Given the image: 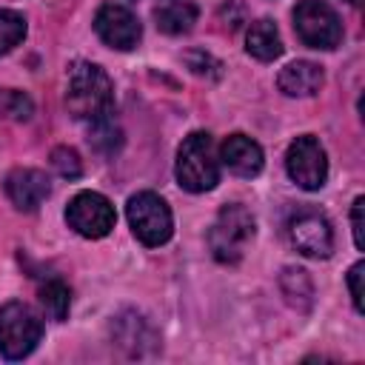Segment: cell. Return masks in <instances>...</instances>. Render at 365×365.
Wrapping results in <instances>:
<instances>
[{
  "instance_id": "17",
  "label": "cell",
  "mask_w": 365,
  "mask_h": 365,
  "mask_svg": "<svg viewBox=\"0 0 365 365\" xmlns=\"http://www.w3.org/2000/svg\"><path fill=\"white\" fill-rule=\"evenodd\" d=\"M37 299H40L43 311L48 314V319L63 322L68 317V308H71V288L60 277H48L46 282H40Z\"/></svg>"
},
{
  "instance_id": "15",
  "label": "cell",
  "mask_w": 365,
  "mask_h": 365,
  "mask_svg": "<svg viewBox=\"0 0 365 365\" xmlns=\"http://www.w3.org/2000/svg\"><path fill=\"white\" fill-rule=\"evenodd\" d=\"M197 3L194 0H157L154 3V20L157 29L165 34H185L197 23Z\"/></svg>"
},
{
  "instance_id": "8",
  "label": "cell",
  "mask_w": 365,
  "mask_h": 365,
  "mask_svg": "<svg viewBox=\"0 0 365 365\" xmlns=\"http://www.w3.org/2000/svg\"><path fill=\"white\" fill-rule=\"evenodd\" d=\"M285 171L305 191H317V188L325 185V180H328V157H325V148L319 145V140L314 134H302L288 145Z\"/></svg>"
},
{
  "instance_id": "1",
  "label": "cell",
  "mask_w": 365,
  "mask_h": 365,
  "mask_svg": "<svg viewBox=\"0 0 365 365\" xmlns=\"http://www.w3.org/2000/svg\"><path fill=\"white\" fill-rule=\"evenodd\" d=\"M66 108L74 120L83 123H100L114 114V86L97 63L77 60L68 66Z\"/></svg>"
},
{
  "instance_id": "25",
  "label": "cell",
  "mask_w": 365,
  "mask_h": 365,
  "mask_svg": "<svg viewBox=\"0 0 365 365\" xmlns=\"http://www.w3.org/2000/svg\"><path fill=\"white\" fill-rule=\"evenodd\" d=\"M362 205H365V197H356V200H354V208H351V225H354V242H356V248H359V251L365 248V234H362Z\"/></svg>"
},
{
  "instance_id": "14",
  "label": "cell",
  "mask_w": 365,
  "mask_h": 365,
  "mask_svg": "<svg viewBox=\"0 0 365 365\" xmlns=\"http://www.w3.org/2000/svg\"><path fill=\"white\" fill-rule=\"evenodd\" d=\"M114 339H117V345L128 348L131 356H143V354H145L143 345H148V348L157 345V334H154L151 325H148L140 314H134V311H128V314H123V317L114 319Z\"/></svg>"
},
{
  "instance_id": "24",
  "label": "cell",
  "mask_w": 365,
  "mask_h": 365,
  "mask_svg": "<svg viewBox=\"0 0 365 365\" xmlns=\"http://www.w3.org/2000/svg\"><path fill=\"white\" fill-rule=\"evenodd\" d=\"M362 271H365V262H356L351 271H348V288H351V299H354V308L362 314Z\"/></svg>"
},
{
  "instance_id": "5",
  "label": "cell",
  "mask_w": 365,
  "mask_h": 365,
  "mask_svg": "<svg viewBox=\"0 0 365 365\" xmlns=\"http://www.w3.org/2000/svg\"><path fill=\"white\" fill-rule=\"evenodd\" d=\"M43 336V319L26 302H6L0 308V354L6 359L29 356Z\"/></svg>"
},
{
  "instance_id": "18",
  "label": "cell",
  "mask_w": 365,
  "mask_h": 365,
  "mask_svg": "<svg viewBox=\"0 0 365 365\" xmlns=\"http://www.w3.org/2000/svg\"><path fill=\"white\" fill-rule=\"evenodd\" d=\"M279 288L288 299V305H294L297 311H308L314 302V285L311 277L302 268H285L279 274Z\"/></svg>"
},
{
  "instance_id": "23",
  "label": "cell",
  "mask_w": 365,
  "mask_h": 365,
  "mask_svg": "<svg viewBox=\"0 0 365 365\" xmlns=\"http://www.w3.org/2000/svg\"><path fill=\"white\" fill-rule=\"evenodd\" d=\"M185 63H188V68H191L194 74L220 77V63H217L211 54H205V51H188V54H185Z\"/></svg>"
},
{
  "instance_id": "22",
  "label": "cell",
  "mask_w": 365,
  "mask_h": 365,
  "mask_svg": "<svg viewBox=\"0 0 365 365\" xmlns=\"http://www.w3.org/2000/svg\"><path fill=\"white\" fill-rule=\"evenodd\" d=\"M51 168L63 177V180H77L83 174V160L71 145H57L51 151Z\"/></svg>"
},
{
  "instance_id": "13",
  "label": "cell",
  "mask_w": 365,
  "mask_h": 365,
  "mask_svg": "<svg viewBox=\"0 0 365 365\" xmlns=\"http://www.w3.org/2000/svg\"><path fill=\"white\" fill-rule=\"evenodd\" d=\"M322 83H325V74L311 60H294L277 77L279 91L288 94V97H311V94H317L322 88Z\"/></svg>"
},
{
  "instance_id": "21",
  "label": "cell",
  "mask_w": 365,
  "mask_h": 365,
  "mask_svg": "<svg viewBox=\"0 0 365 365\" xmlns=\"http://www.w3.org/2000/svg\"><path fill=\"white\" fill-rule=\"evenodd\" d=\"M88 143H91L97 151L111 154V151L120 148L123 134H120V128L114 125V120L106 117V120H100V123H91V128H88Z\"/></svg>"
},
{
  "instance_id": "12",
  "label": "cell",
  "mask_w": 365,
  "mask_h": 365,
  "mask_svg": "<svg viewBox=\"0 0 365 365\" xmlns=\"http://www.w3.org/2000/svg\"><path fill=\"white\" fill-rule=\"evenodd\" d=\"M220 163L237 177H257L262 171V148L245 134H231L220 145Z\"/></svg>"
},
{
  "instance_id": "19",
  "label": "cell",
  "mask_w": 365,
  "mask_h": 365,
  "mask_svg": "<svg viewBox=\"0 0 365 365\" xmlns=\"http://www.w3.org/2000/svg\"><path fill=\"white\" fill-rule=\"evenodd\" d=\"M26 37V17L11 9H0V57Z\"/></svg>"
},
{
  "instance_id": "4",
  "label": "cell",
  "mask_w": 365,
  "mask_h": 365,
  "mask_svg": "<svg viewBox=\"0 0 365 365\" xmlns=\"http://www.w3.org/2000/svg\"><path fill=\"white\" fill-rule=\"evenodd\" d=\"M125 217H128V225H131L134 237L143 245H148V248L165 245L171 240V234H174L171 208L154 191H137V194H131L128 202H125Z\"/></svg>"
},
{
  "instance_id": "16",
  "label": "cell",
  "mask_w": 365,
  "mask_h": 365,
  "mask_svg": "<svg viewBox=\"0 0 365 365\" xmlns=\"http://www.w3.org/2000/svg\"><path fill=\"white\" fill-rule=\"evenodd\" d=\"M245 51L262 63H271L282 54V40H279V31L274 26V20L262 17V20H254L245 31Z\"/></svg>"
},
{
  "instance_id": "7",
  "label": "cell",
  "mask_w": 365,
  "mask_h": 365,
  "mask_svg": "<svg viewBox=\"0 0 365 365\" xmlns=\"http://www.w3.org/2000/svg\"><path fill=\"white\" fill-rule=\"evenodd\" d=\"M66 222L86 240H103L114 228L117 214L108 197H103L100 191H80L66 208Z\"/></svg>"
},
{
  "instance_id": "6",
  "label": "cell",
  "mask_w": 365,
  "mask_h": 365,
  "mask_svg": "<svg viewBox=\"0 0 365 365\" xmlns=\"http://www.w3.org/2000/svg\"><path fill=\"white\" fill-rule=\"evenodd\" d=\"M294 29L311 48H336L342 40V23L325 0H299L294 9Z\"/></svg>"
},
{
  "instance_id": "9",
  "label": "cell",
  "mask_w": 365,
  "mask_h": 365,
  "mask_svg": "<svg viewBox=\"0 0 365 365\" xmlns=\"http://www.w3.org/2000/svg\"><path fill=\"white\" fill-rule=\"evenodd\" d=\"M288 240L291 245L305 254V257H317L325 259L334 251V231L331 222L319 214V211H299L288 220Z\"/></svg>"
},
{
  "instance_id": "3",
  "label": "cell",
  "mask_w": 365,
  "mask_h": 365,
  "mask_svg": "<svg viewBox=\"0 0 365 365\" xmlns=\"http://www.w3.org/2000/svg\"><path fill=\"white\" fill-rule=\"evenodd\" d=\"M254 234H257V222H254L251 211L240 202H228L220 208V214L208 231V248L217 262L234 265L242 259Z\"/></svg>"
},
{
  "instance_id": "20",
  "label": "cell",
  "mask_w": 365,
  "mask_h": 365,
  "mask_svg": "<svg viewBox=\"0 0 365 365\" xmlns=\"http://www.w3.org/2000/svg\"><path fill=\"white\" fill-rule=\"evenodd\" d=\"M34 114V103L26 91L0 88V117L6 120H29Z\"/></svg>"
},
{
  "instance_id": "26",
  "label": "cell",
  "mask_w": 365,
  "mask_h": 365,
  "mask_svg": "<svg viewBox=\"0 0 365 365\" xmlns=\"http://www.w3.org/2000/svg\"><path fill=\"white\" fill-rule=\"evenodd\" d=\"M348 3H351V6H359V3H362V0H348Z\"/></svg>"
},
{
  "instance_id": "2",
  "label": "cell",
  "mask_w": 365,
  "mask_h": 365,
  "mask_svg": "<svg viewBox=\"0 0 365 365\" xmlns=\"http://www.w3.org/2000/svg\"><path fill=\"white\" fill-rule=\"evenodd\" d=\"M180 188L191 194L211 191L220 182V154L214 145V137L208 131H194L182 140L177 151V165H174Z\"/></svg>"
},
{
  "instance_id": "10",
  "label": "cell",
  "mask_w": 365,
  "mask_h": 365,
  "mask_svg": "<svg viewBox=\"0 0 365 365\" xmlns=\"http://www.w3.org/2000/svg\"><path fill=\"white\" fill-rule=\"evenodd\" d=\"M94 31H97V37L106 46H111L117 51L134 48L140 43V37H143V26L134 17V11L125 9V6H120V3L100 6L97 17H94Z\"/></svg>"
},
{
  "instance_id": "11",
  "label": "cell",
  "mask_w": 365,
  "mask_h": 365,
  "mask_svg": "<svg viewBox=\"0 0 365 365\" xmlns=\"http://www.w3.org/2000/svg\"><path fill=\"white\" fill-rule=\"evenodd\" d=\"M6 194L20 211H37L51 194V182L40 168H14L6 177Z\"/></svg>"
}]
</instances>
